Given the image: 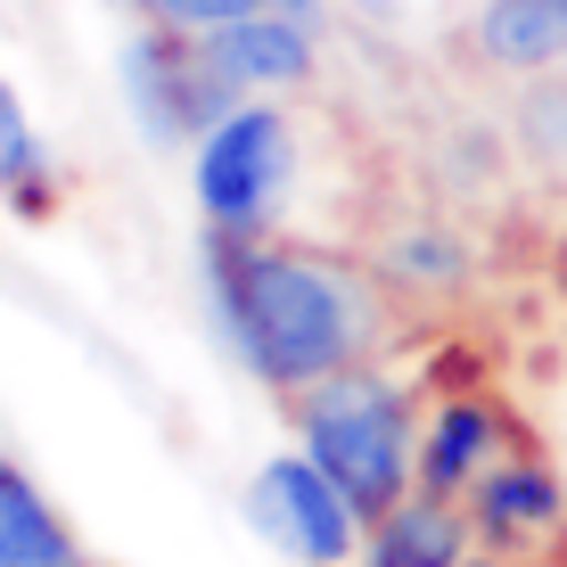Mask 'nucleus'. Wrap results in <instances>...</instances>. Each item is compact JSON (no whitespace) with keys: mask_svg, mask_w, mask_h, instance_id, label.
Instances as JSON below:
<instances>
[{"mask_svg":"<svg viewBox=\"0 0 567 567\" xmlns=\"http://www.w3.org/2000/svg\"><path fill=\"white\" fill-rule=\"evenodd\" d=\"M288 412H297V444L338 477V494L362 511V526H379L395 502L420 494V427H427V412L395 370L354 362V370H338V379L288 395Z\"/></svg>","mask_w":567,"mask_h":567,"instance_id":"2","label":"nucleus"},{"mask_svg":"<svg viewBox=\"0 0 567 567\" xmlns=\"http://www.w3.org/2000/svg\"><path fill=\"white\" fill-rule=\"evenodd\" d=\"M132 9H141L148 25L214 33V25H230V17H256V9H271V0H132Z\"/></svg>","mask_w":567,"mask_h":567,"instance_id":"13","label":"nucleus"},{"mask_svg":"<svg viewBox=\"0 0 567 567\" xmlns=\"http://www.w3.org/2000/svg\"><path fill=\"white\" fill-rule=\"evenodd\" d=\"M33 189H42V141H33L17 91L0 83V206H33Z\"/></svg>","mask_w":567,"mask_h":567,"instance_id":"12","label":"nucleus"},{"mask_svg":"<svg viewBox=\"0 0 567 567\" xmlns=\"http://www.w3.org/2000/svg\"><path fill=\"white\" fill-rule=\"evenodd\" d=\"M0 567H91L74 526L50 511V494L17 461H0Z\"/></svg>","mask_w":567,"mask_h":567,"instance_id":"11","label":"nucleus"},{"mask_svg":"<svg viewBox=\"0 0 567 567\" xmlns=\"http://www.w3.org/2000/svg\"><path fill=\"white\" fill-rule=\"evenodd\" d=\"M312 33H321V25H305V17H288V9H256V17L214 25L206 50H214V66L256 100V91H297V83H312Z\"/></svg>","mask_w":567,"mask_h":567,"instance_id":"8","label":"nucleus"},{"mask_svg":"<svg viewBox=\"0 0 567 567\" xmlns=\"http://www.w3.org/2000/svg\"><path fill=\"white\" fill-rule=\"evenodd\" d=\"M288 182H297V124L271 100H239L189 148V189H198L206 230H271Z\"/></svg>","mask_w":567,"mask_h":567,"instance_id":"3","label":"nucleus"},{"mask_svg":"<svg viewBox=\"0 0 567 567\" xmlns=\"http://www.w3.org/2000/svg\"><path fill=\"white\" fill-rule=\"evenodd\" d=\"M461 567H511V559H494V551H468Z\"/></svg>","mask_w":567,"mask_h":567,"instance_id":"14","label":"nucleus"},{"mask_svg":"<svg viewBox=\"0 0 567 567\" xmlns=\"http://www.w3.org/2000/svg\"><path fill=\"white\" fill-rule=\"evenodd\" d=\"M115 66H124V100H132V124H141L148 148H198L206 132L247 100V91L214 66L206 33H182V25H141Z\"/></svg>","mask_w":567,"mask_h":567,"instance_id":"4","label":"nucleus"},{"mask_svg":"<svg viewBox=\"0 0 567 567\" xmlns=\"http://www.w3.org/2000/svg\"><path fill=\"white\" fill-rule=\"evenodd\" d=\"M502 453H511V420H502V403L453 386V395H436V412H427V427H420V494L461 502Z\"/></svg>","mask_w":567,"mask_h":567,"instance_id":"7","label":"nucleus"},{"mask_svg":"<svg viewBox=\"0 0 567 567\" xmlns=\"http://www.w3.org/2000/svg\"><path fill=\"white\" fill-rule=\"evenodd\" d=\"M247 526L297 567H346L370 535L362 511L338 494V477H329L305 444L297 453H271L256 477H247Z\"/></svg>","mask_w":567,"mask_h":567,"instance_id":"5","label":"nucleus"},{"mask_svg":"<svg viewBox=\"0 0 567 567\" xmlns=\"http://www.w3.org/2000/svg\"><path fill=\"white\" fill-rule=\"evenodd\" d=\"M206 297L230 354L280 395L379 354V280L362 264L271 230H206Z\"/></svg>","mask_w":567,"mask_h":567,"instance_id":"1","label":"nucleus"},{"mask_svg":"<svg viewBox=\"0 0 567 567\" xmlns=\"http://www.w3.org/2000/svg\"><path fill=\"white\" fill-rule=\"evenodd\" d=\"M461 502H468V526H477V551H494L511 567H559L567 559V485L526 444H511Z\"/></svg>","mask_w":567,"mask_h":567,"instance_id":"6","label":"nucleus"},{"mask_svg":"<svg viewBox=\"0 0 567 567\" xmlns=\"http://www.w3.org/2000/svg\"><path fill=\"white\" fill-rule=\"evenodd\" d=\"M468 42L502 74H559L567 66V0H477Z\"/></svg>","mask_w":567,"mask_h":567,"instance_id":"10","label":"nucleus"},{"mask_svg":"<svg viewBox=\"0 0 567 567\" xmlns=\"http://www.w3.org/2000/svg\"><path fill=\"white\" fill-rule=\"evenodd\" d=\"M468 551H477L468 502H444V494L395 502V511L362 535V567H461Z\"/></svg>","mask_w":567,"mask_h":567,"instance_id":"9","label":"nucleus"}]
</instances>
